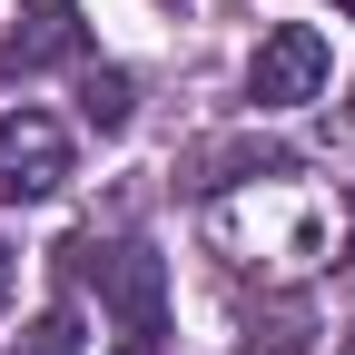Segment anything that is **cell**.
<instances>
[{"instance_id": "1", "label": "cell", "mask_w": 355, "mask_h": 355, "mask_svg": "<svg viewBox=\"0 0 355 355\" xmlns=\"http://www.w3.org/2000/svg\"><path fill=\"white\" fill-rule=\"evenodd\" d=\"M60 266H69V286H89V296H99L139 345L168 336V266H158L139 237H69Z\"/></svg>"}, {"instance_id": "2", "label": "cell", "mask_w": 355, "mask_h": 355, "mask_svg": "<svg viewBox=\"0 0 355 355\" xmlns=\"http://www.w3.org/2000/svg\"><path fill=\"white\" fill-rule=\"evenodd\" d=\"M69 178V128L40 119V109H10L0 119V207H30Z\"/></svg>"}, {"instance_id": "3", "label": "cell", "mask_w": 355, "mask_h": 355, "mask_svg": "<svg viewBox=\"0 0 355 355\" xmlns=\"http://www.w3.org/2000/svg\"><path fill=\"white\" fill-rule=\"evenodd\" d=\"M316 89H326V40L306 20H286V30L257 40V60H247V99L257 109H306Z\"/></svg>"}, {"instance_id": "4", "label": "cell", "mask_w": 355, "mask_h": 355, "mask_svg": "<svg viewBox=\"0 0 355 355\" xmlns=\"http://www.w3.org/2000/svg\"><path fill=\"white\" fill-rule=\"evenodd\" d=\"M60 60H89V20L69 0H40V10H20V30H0V79H30Z\"/></svg>"}, {"instance_id": "5", "label": "cell", "mask_w": 355, "mask_h": 355, "mask_svg": "<svg viewBox=\"0 0 355 355\" xmlns=\"http://www.w3.org/2000/svg\"><path fill=\"white\" fill-rule=\"evenodd\" d=\"M306 336H316V316H306V306H266V316H247L237 355H306Z\"/></svg>"}, {"instance_id": "6", "label": "cell", "mask_w": 355, "mask_h": 355, "mask_svg": "<svg viewBox=\"0 0 355 355\" xmlns=\"http://www.w3.org/2000/svg\"><path fill=\"white\" fill-rule=\"evenodd\" d=\"M79 119L99 128V139H119L128 128V69H89L79 79Z\"/></svg>"}, {"instance_id": "7", "label": "cell", "mask_w": 355, "mask_h": 355, "mask_svg": "<svg viewBox=\"0 0 355 355\" xmlns=\"http://www.w3.org/2000/svg\"><path fill=\"white\" fill-rule=\"evenodd\" d=\"M69 345H79V316H69V306H50V316L20 336V355H69Z\"/></svg>"}, {"instance_id": "8", "label": "cell", "mask_w": 355, "mask_h": 355, "mask_svg": "<svg viewBox=\"0 0 355 355\" xmlns=\"http://www.w3.org/2000/svg\"><path fill=\"white\" fill-rule=\"evenodd\" d=\"M0 296H10V247H0Z\"/></svg>"}, {"instance_id": "9", "label": "cell", "mask_w": 355, "mask_h": 355, "mask_svg": "<svg viewBox=\"0 0 355 355\" xmlns=\"http://www.w3.org/2000/svg\"><path fill=\"white\" fill-rule=\"evenodd\" d=\"M345 286H355V247H345Z\"/></svg>"}, {"instance_id": "10", "label": "cell", "mask_w": 355, "mask_h": 355, "mask_svg": "<svg viewBox=\"0 0 355 355\" xmlns=\"http://www.w3.org/2000/svg\"><path fill=\"white\" fill-rule=\"evenodd\" d=\"M128 355H158V345H128Z\"/></svg>"}, {"instance_id": "11", "label": "cell", "mask_w": 355, "mask_h": 355, "mask_svg": "<svg viewBox=\"0 0 355 355\" xmlns=\"http://www.w3.org/2000/svg\"><path fill=\"white\" fill-rule=\"evenodd\" d=\"M336 355H355V336H345V345H336Z\"/></svg>"}, {"instance_id": "12", "label": "cell", "mask_w": 355, "mask_h": 355, "mask_svg": "<svg viewBox=\"0 0 355 355\" xmlns=\"http://www.w3.org/2000/svg\"><path fill=\"white\" fill-rule=\"evenodd\" d=\"M336 10H355V0H336Z\"/></svg>"}]
</instances>
